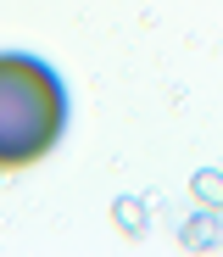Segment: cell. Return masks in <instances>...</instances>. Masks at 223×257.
I'll return each mask as SVG.
<instances>
[{"label":"cell","instance_id":"6da1fadb","mask_svg":"<svg viewBox=\"0 0 223 257\" xmlns=\"http://www.w3.org/2000/svg\"><path fill=\"white\" fill-rule=\"evenodd\" d=\"M67 90L39 56L6 51L0 56V179L28 174L62 140Z\"/></svg>","mask_w":223,"mask_h":257}]
</instances>
